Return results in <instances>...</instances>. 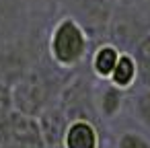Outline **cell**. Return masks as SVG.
<instances>
[{
  "mask_svg": "<svg viewBox=\"0 0 150 148\" xmlns=\"http://www.w3.org/2000/svg\"><path fill=\"white\" fill-rule=\"evenodd\" d=\"M117 148H150V138L136 130H125L117 138Z\"/></svg>",
  "mask_w": 150,
  "mask_h": 148,
  "instance_id": "cell-9",
  "label": "cell"
},
{
  "mask_svg": "<svg viewBox=\"0 0 150 148\" xmlns=\"http://www.w3.org/2000/svg\"><path fill=\"white\" fill-rule=\"evenodd\" d=\"M113 86L121 89V91H129L134 89V84L140 80V70H138V62L134 58L132 52H121L119 60L113 68V72L107 78Z\"/></svg>",
  "mask_w": 150,
  "mask_h": 148,
  "instance_id": "cell-6",
  "label": "cell"
},
{
  "mask_svg": "<svg viewBox=\"0 0 150 148\" xmlns=\"http://www.w3.org/2000/svg\"><path fill=\"white\" fill-rule=\"evenodd\" d=\"M134 58L138 62V70H140V78L144 80L146 86H150V31H146L138 43L134 45Z\"/></svg>",
  "mask_w": 150,
  "mask_h": 148,
  "instance_id": "cell-8",
  "label": "cell"
},
{
  "mask_svg": "<svg viewBox=\"0 0 150 148\" xmlns=\"http://www.w3.org/2000/svg\"><path fill=\"white\" fill-rule=\"evenodd\" d=\"M47 54L54 66L74 70L91 54V37L86 27L74 17H62L50 31Z\"/></svg>",
  "mask_w": 150,
  "mask_h": 148,
  "instance_id": "cell-1",
  "label": "cell"
},
{
  "mask_svg": "<svg viewBox=\"0 0 150 148\" xmlns=\"http://www.w3.org/2000/svg\"><path fill=\"white\" fill-rule=\"evenodd\" d=\"M123 95L125 91L113 86L109 80H101V86L95 91V105L99 109V113L107 119H113L119 111H121V105H123Z\"/></svg>",
  "mask_w": 150,
  "mask_h": 148,
  "instance_id": "cell-7",
  "label": "cell"
},
{
  "mask_svg": "<svg viewBox=\"0 0 150 148\" xmlns=\"http://www.w3.org/2000/svg\"><path fill=\"white\" fill-rule=\"evenodd\" d=\"M121 52L123 50L119 45H115L113 41H105V43L97 45L91 52V70H93V74L99 80H107L109 74L113 72Z\"/></svg>",
  "mask_w": 150,
  "mask_h": 148,
  "instance_id": "cell-5",
  "label": "cell"
},
{
  "mask_svg": "<svg viewBox=\"0 0 150 148\" xmlns=\"http://www.w3.org/2000/svg\"><path fill=\"white\" fill-rule=\"evenodd\" d=\"M11 95H13V107L19 113L25 115H37L41 113L52 101V89L47 76L37 70L29 68L25 70L13 84H11Z\"/></svg>",
  "mask_w": 150,
  "mask_h": 148,
  "instance_id": "cell-2",
  "label": "cell"
},
{
  "mask_svg": "<svg viewBox=\"0 0 150 148\" xmlns=\"http://www.w3.org/2000/svg\"><path fill=\"white\" fill-rule=\"evenodd\" d=\"M134 111L138 115V119L150 130V86L140 91L134 99Z\"/></svg>",
  "mask_w": 150,
  "mask_h": 148,
  "instance_id": "cell-10",
  "label": "cell"
},
{
  "mask_svg": "<svg viewBox=\"0 0 150 148\" xmlns=\"http://www.w3.org/2000/svg\"><path fill=\"white\" fill-rule=\"evenodd\" d=\"M37 119V127H39V136H41V142L43 146H50V148H60V142H62V136H64V130H66V123H68V113L66 109L60 105H47L41 113L35 115Z\"/></svg>",
  "mask_w": 150,
  "mask_h": 148,
  "instance_id": "cell-4",
  "label": "cell"
},
{
  "mask_svg": "<svg viewBox=\"0 0 150 148\" xmlns=\"http://www.w3.org/2000/svg\"><path fill=\"white\" fill-rule=\"evenodd\" d=\"M15 111L13 107V95H11V84L0 80V127L6 123L11 113Z\"/></svg>",
  "mask_w": 150,
  "mask_h": 148,
  "instance_id": "cell-11",
  "label": "cell"
},
{
  "mask_svg": "<svg viewBox=\"0 0 150 148\" xmlns=\"http://www.w3.org/2000/svg\"><path fill=\"white\" fill-rule=\"evenodd\" d=\"M15 2H17V0H0V6H11Z\"/></svg>",
  "mask_w": 150,
  "mask_h": 148,
  "instance_id": "cell-12",
  "label": "cell"
},
{
  "mask_svg": "<svg viewBox=\"0 0 150 148\" xmlns=\"http://www.w3.org/2000/svg\"><path fill=\"white\" fill-rule=\"evenodd\" d=\"M60 148H103V138L97 121L88 115H74L68 119Z\"/></svg>",
  "mask_w": 150,
  "mask_h": 148,
  "instance_id": "cell-3",
  "label": "cell"
}]
</instances>
